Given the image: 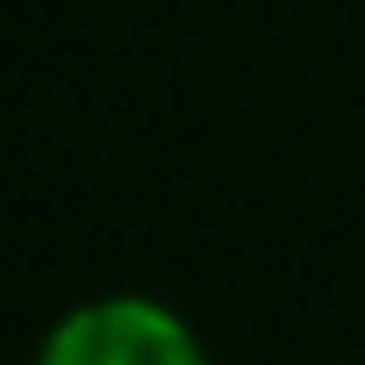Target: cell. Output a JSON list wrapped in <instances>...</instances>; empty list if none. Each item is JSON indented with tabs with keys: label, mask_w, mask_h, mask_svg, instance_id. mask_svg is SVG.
<instances>
[{
	"label": "cell",
	"mask_w": 365,
	"mask_h": 365,
	"mask_svg": "<svg viewBox=\"0 0 365 365\" xmlns=\"http://www.w3.org/2000/svg\"><path fill=\"white\" fill-rule=\"evenodd\" d=\"M29 365H208L201 336L187 329V315H172L150 294H101L65 308Z\"/></svg>",
	"instance_id": "cell-1"
}]
</instances>
